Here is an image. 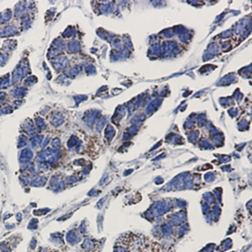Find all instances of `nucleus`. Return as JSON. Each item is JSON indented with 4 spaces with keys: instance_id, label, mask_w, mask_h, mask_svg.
Listing matches in <instances>:
<instances>
[{
    "instance_id": "obj_2",
    "label": "nucleus",
    "mask_w": 252,
    "mask_h": 252,
    "mask_svg": "<svg viewBox=\"0 0 252 252\" xmlns=\"http://www.w3.org/2000/svg\"><path fill=\"white\" fill-rule=\"evenodd\" d=\"M62 116H60L59 114L56 115V116L53 117V120H52V122L55 125H60V121H62Z\"/></svg>"
},
{
    "instance_id": "obj_1",
    "label": "nucleus",
    "mask_w": 252,
    "mask_h": 252,
    "mask_svg": "<svg viewBox=\"0 0 252 252\" xmlns=\"http://www.w3.org/2000/svg\"><path fill=\"white\" fill-rule=\"evenodd\" d=\"M114 252H165L160 245L141 234H127L116 243Z\"/></svg>"
}]
</instances>
